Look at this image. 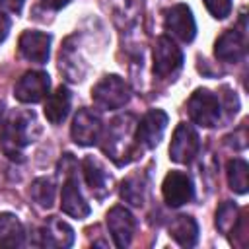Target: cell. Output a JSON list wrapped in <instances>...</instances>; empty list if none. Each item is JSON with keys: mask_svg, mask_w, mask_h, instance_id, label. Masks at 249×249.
<instances>
[{"mask_svg": "<svg viewBox=\"0 0 249 249\" xmlns=\"http://www.w3.org/2000/svg\"><path fill=\"white\" fill-rule=\"evenodd\" d=\"M84 177L86 183L89 187V191L93 193L95 198H105L111 193V183L113 177L109 175V171L91 156H88L84 160Z\"/></svg>", "mask_w": 249, "mask_h": 249, "instance_id": "cell-15", "label": "cell"}, {"mask_svg": "<svg viewBox=\"0 0 249 249\" xmlns=\"http://www.w3.org/2000/svg\"><path fill=\"white\" fill-rule=\"evenodd\" d=\"M51 88V78L47 72L31 70L25 72L14 86V95L21 103H37L43 97H47Z\"/></svg>", "mask_w": 249, "mask_h": 249, "instance_id": "cell-7", "label": "cell"}, {"mask_svg": "<svg viewBox=\"0 0 249 249\" xmlns=\"http://www.w3.org/2000/svg\"><path fill=\"white\" fill-rule=\"evenodd\" d=\"M60 208L64 214L78 218V220H82L89 214V204L82 196V193L78 189V179L74 175H66V181L62 185V193H60Z\"/></svg>", "mask_w": 249, "mask_h": 249, "instance_id": "cell-14", "label": "cell"}, {"mask_svg": "<svg viewBox=\"0 0 249 249\" xmlns=\"http://www.w3.org/2000/svg\"><path fill=\"white\" fill-rule=\"evenodd\" d=\"M37 132V121L33 113L14 111L2 124L0 146L10 160H21V150L33 142Z\"/></svg>", "mask_w": 249, "mask_h": 249, "instance_id": "cell-1", "label": "cell"}, {"mask_svg": "<svg viewBox=\"0 0 249 249\" xmlns=\"http://www.w3.org/2000/svg\"><path fill=\"white\" fill-rule=\"evenodd\" d=\"M23 241H25L23 224L18 220L16 214L2 212L0 214V247L16 249V247H21Z\"/></svg>", "mask_w": 249, "mask_h": 249, "instance_id": "cell-18", "label": "cell"}, {"mask_svg": "<svg viewBox=\"0 0 249 249\" xmlns=\"http://www.w3.org/2000/svg\"><path fill=\"white\" fill-rule=\"evenodd\" d=\"M226 173H228L230 189L239 193V195H245L247 189H249V165L243 160L233 158V160L228 161Z\"/></svg>", "mask_w": 249, "mask_h": 249, "instance_id": "cell-22", "label": "cell"}, {"mask_svg": "<svg viewBox=\"0 0 249 249\" xmlns=\"http://www.w3.org/2000/svg\"><path fill=\"white\" fill-rule=\"evenodd\" d=\"M198 148H200V142H198L196 130L187 123H179L171 136L169 158L177 163H189L198 154Z\"/></svg>", "mask_w": 249, "mask_h": 249, "instance_id": "cell-6", "label": "cell"}, {"mask_svg": "<svg viewBox=\"0 0 249 249\" xmlns=\"http://www.w3.org/2000/svg\"><path fill=\"white\" fill-rule=\"evenodd\" d=\"M29 195L31 198L37 202V206L41 208H51L54 204V195H56V189H54V183L47 177H39L31 183V189H29Z\"/></svg>", "mask_w": 249, "mask_h": 249, "instance_id": "cell-23", "label": "cell"}, {"mask_svg": "<svg viewBox=\"0 0 249 249\" xmlns=\"http://www.w3.org/2000/svg\"><path fill=\"white\" fill-rule=\"evenodd\" d=\"M105 146L103 150L117 161V165H124L130 160L136 158V148L132 146L134 142V132H132V117H117L107 134H105Z\"/></svg>", "mask_w": 249, "mask_h": 249, "instance_id": "cell-2", "label": "cell"}, {"mask_svg": "<svg viewBox=\"0 0 249 249\" xmlns=\"http://www.w3.org/2000/svg\"><path fill=\"white\" fill-rule=\"evenodd\" d=\"M187 109L189 115L193 119V123L200 124V126H214L220 121V113H222V105L216 93H212L210 89L198 88L191 93L189 101H187Z\"/></svg>", "mask_w": 249, "mask_h": 249, "instance_id": "cell-4", "label": "cell"}, {"mask_svg": "<svg viewBox=\"0 0 249 249\" xmlns=\"http://www.w3.org/2000/svg\"><path fill=\"white\" fill-rule=\"evenodd\" d=\"M202 2L206 10L212 14V18L216 19H224L231 12V0H202Z\"/></svg>", "mask_w": 249, "mask_h": 249, "instance_id": "cell-26", "label": "cell"}, {"mask_svg": "<svg viewBox=\"0 0 249 249\" xmlns=\"http://www.w3.org/2000/svg\"><path fill=\"white\" fill-rule=\"evenodd\" d=\"M107 228H109V233H111L115 245L126 247L132 241L136 222H134V216L124 206H113L107 212Z\"/></svg>", "mask_w": 249, "mask_h": 249, "instance_id": "cell-12", "label": "cell"}, {"mask_svg": "<svg viewBox=\"0 0 249 249\" xmlns=\"http://www.w3.org/2000/svg\"><path fill=\"white\" fill-rule=\"evenodd\" d=\"M58 68H60V72L66 76V80H70V82H80V80H84L86 66L82 64V60H80V56H78V49L72 47V39H68V41L64 43V47L60 49Z\"/></svg>", "mask_w": 249, "mask_h": 249, "instance_id": "cell-20", "label": "cell"}, {"mask_svg": "<svg viewBox=\"0 0 249 249\" xmlns=\"http://www.w3.org/2000/svg\"><path fill=\"white\" fill-rule=\"evenodd\" d=\"M165 31L183 43H191L196 35V23L187 4H175L165 12Z\"/></svg>", "mask_w": 249, "mask_h": 249, "instance_id": "cell-10", "label": "cell"}, {"mask_svg": "<svg viewBox=\"0 0 249 249\" xmlns=\"http://www.w3.org/2000/svg\"><path fill=\"white\" fill-rule=\"evenodd\" d=\"M101 119L91 111V109H78V113L74 115L72 126H70V134L72 140L80 146H93L99 142L101 138Z\"/></svg>", "mask_w": 249, "mask_h": 249, "instance_id": "cell-9", "label": "cell"}, {"mask_svg": "<svg viewBox=\"0 0 249 249\" xmlns=\"http://www.w3.org/2000/svg\"><path fill=\"white\" fill-rule=\"evenodd\" d=\"M121 196L134 204V206H140L144 202V196H146V187H144V179L138 177V175H130L128 179L123 181L121 185Z\"/></svg>", "mask_w": 249, "mask_h": 249, "instance_id": "cell-24", "label": "cell"}, {"mask_svg": "<svg viewBox=\"0 0 249 249\" xmlns=\"http://www.w3.org/2000/svg\"><path fill=\"white\" fill-rule=\"evenodd\" d=\"M23 2H25V0H0V4H2L6 10H10V12H16V14H19V12H21V8H23Z\"/></svg>", "mask_w": 249, "mask_h": 249, "instance_id": "cell-28", "label": "cell"}, {"mask_svg": "<svg viewBox=\"0 0 249 249\" xmlns=\"http://www.w3.org/2000/svg\"><path fill=\"white\" fill-rule=\"evenodd\" d=\"M91 99L97 107L101 109H121L123 105L128 103L130 99V88L128 84L117 76V74H109L103 76L91 89Z\"/></svg>", "mask_w": 249, "mask_h": 249, "instance_id": "cell-3", "label": "cell"}, {"mask_svg": "<svg viewBox=\"0 0 249 249\" xmlns=\"http://www.w3.org/2000/svg\"><path fill=\"white\" fill-rule=\"evenodd\" d=\"M169 235L181 245V247H193L198 239V226L195 218L191 216H177L169 224Z\"/></svg>", "mask_w": 249, "mask_h": 249, "instance_id": "cell-21", "label": "cell"}, {"mask_svg": "<svg viewBox=\"0 0 249 249\" xmlns=\"http://www.w3.org/2000/svg\"><path fill=\"white\" fill-rule=\"evenodd\" d=\"M165 126H167V115L161 109L148 111L140 119V123L136 124V130H134V142H136V146L156 148L160 144V140L163 138Z\"/></svg>", "mask_w": 249, "mask_h": 249, "instance_id": "cell-5", "label": "cell"}, {"mask_svg": "<svg viewBox=\"0 0 249 249\" xmlns=\"http://www.w3.org/2000/svg\"><path fill=\"white\" fill-rule=\"evenodd\" d=\"M237 222V206L230 200L222 202L216 210V228L220 233H230Z\"/></svg>", "mask_w": 249, "mask_h": 249, "instance_id": "cell-25", "label": "cell"}, {"mask_svg": "<svg viewBox=\"0 0 249 249\" xmlns=\"http://www.w3.org/2000/svg\"><path fill=\"white\" fill-rule=\"evenodd\" d=\"M70 101H72L70 91H68L64 86L56 88L54 93H51V95L47 97L45 107H43L47 121L53 123V124L62 123V121L68 117V113H70Z\"/></svg>", "mask_w": 249, "mask_h": 249, "instance_id": "cell-19", "label": "cell"}, {"mask_svg": "<svg viewBox=\"0 0 249 249\" xmlns=\"http://www.w3.org/2000/svg\"><path fill=\"white\" fill-rule=\"evenodd\" d=\"M39 237L43 247H70L74 243V230L66 222L53 216L39 230Z\"/></svg>", "mask_w": 249, "mask_h": 249, "instance_id": "cell-16", "label": "cell"}, {"mask_svg": "<svg viewBox=\"0 0 249 249\" xmlns=\"http://www.w3.org/2000/svg\"><path fill=\"white\" fill-rule=\"evenodd\" d=\"M183 64V53L181 49L169 39L160 37L154 45V72L160 78L173 76Z\"/></svg>", "mask_w": 249, "mask_h": 249, "instance_id": "cell-8", "label": "cell"}, {"mask_svg": "<svg viewBox=\"0 0 249 249\" xmlns=\"http://www.w3.org/2000/svg\"><path fill=\"white\" fill-rule=\"evenodd\" d=\"M243 53H245V41L237 29H228L216 39L214 45L216 58L224 62H237L243 56Z\"/></svg>", "mask_w": 249, "mask_h": 249, "instance_id": "cell-17", "label": "cell"}, {"mask_svg": "<svg viewBox=\"0 0 249 249\" xmlns=\"http://www.w3.org/2000/svg\"><path fill=\"white\" fill-rule=\"evenodd\" d=\"M161 195L169 206H173V208L183 206L185 202H189L193 198L191 177L183 171H169L161 183Z\"/></svg>", "mask_w": 249, "mask_h": 249, "instance_id": "cell-11", "label": "cell"}, {"mask_svg": "<svg viewBox=\"0 0 249 249\" xmlns=\"http://www.w3.org/2000/svg\"><path fill=\"white\" fill-rule=\"evenodd\" d=\"M19 53L29 62H47L51 53V35L43 31H23L19 37Z\"/></svg>", "mask_w": 249, "mask_h": 249, "instance_id": "cell-13", "label": "cell"}, {"mask_svg": "<svg viewBox=\"0 0 249 249\" xmlns=\"http://www.w3.org/2000/svg\"><path fill=\"white\" fill-rule=\"evenodd\" d=\"M68 2H70V0H41V4H43L45 8H49V10H60V8H64Z\"/></svg>", "mask_w": 249, "mask_h": 249, "instance_id": "cell-29", "label": "cell"}, {"mask_svg": "<svg viewBox=\"0 0 249 249\" xmlns=\"http://www.w3.org/2000/svg\"><path fill=\"white\" fill-rule=\"evenodd\" d=\"M8 31H10V18L4 14V10H0V43L8 37Z\"/></svg>", "mask_w": 249, "mask_h": 249, "instance_id": "cell-27", "label": "cell"}]
</instances>
